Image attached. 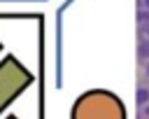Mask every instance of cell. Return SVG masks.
<instances>
[{
  "label": "cell",
  "instance_id": "cell-1",
  "mask_svg": "<svg viewBox=\"0 0 149 119\" xmlns=\"http://www.w3.org/2000/svg\"><path fill=\"white\" fill-rule=\"evenodd\" d=\"M137 58L142 63H149V37H140V42H137Z\"/></svg>",
  "mask_w": 149,
  "mask_h": 119
},
{
  "label": "cell",
  "instance_id": "cell-2",
  "mask_svg": "<svg viewBox=\"0 0 149 119\" xmlns=\"http://www.w3.org/2000/svg\"><path fill=\"white\" fill-rule=\"evenodd\" d=\"M135 100H137V105H149V86H140L137 89V93H135Z\"/></svg>",
  "mask_w": 149,
  "mask_h": 119
},
{
  "label": "cell",
  "instance_id": "cell-3",
  "mask_svg": "<svg viewBox=\"0 0 149 119\" xmlns=\"http://www.w3.org/2000/svg\"><path fill=\"white\" fill-rule=\"evenodd\" d=\"M137 21H140V26H149V9L140 7L137 9Z\"/></svg>",
  "mask_w": 149,
  "mask_h": 119
},
{
  "label": "cell",
  "instance_id": "cell-4",
  "mask_svg": "<svg viewBox=\"0 0 149 119\" xmlns=\"http://www.w3.org/2000/svg\"><path fill=\"white\" fill-rule=\"evenodd\" d=\"M140 35H142V37H149V26H142V28H140Z\"/></svg>",
  "mask_w": 149,
  "mask_h": 119
},
{
  "label": "cell",
  "instance_id": "cell-5",
  "mask_svg": "<svg viewBox=\"0 0 149 119\" xmlns=\"http://www.w3.org/2000/svg\"><path fill=\"white\" fill-rule=\"evenodd\" d=\"M142 114H144V117H149V105H144V107H142Z\"/></svg>",
  "mask_w": 149,
  "mask_h": 119
},
{
  "label": "cell",
  "instance_id": "cell-6",
  "mask_svg": "<svg viewBox=\"0 0 149 119\" xmlns=\"http://www.w3.org/2000/svg\"><path fill=\"white\" fill-rule=\"evenodd\" d=\"M140 5H142L144 9H149V0H140Z\"/></svg>",
  "mask_w": 149,
  "mask_h": 119
},
{
  "label": "cell",
  "instance_id": "cell-7",
  "mask_svg": "<svg viewBox=\"0 0 149 119\" xmlns=\"http://www.w3.org/2000/svg\"><path fill=\"white\" fill-rule=\"evenodd\" d=\"M144 75L149 77V63H144Z\"/></svg>",
  "mask_w": 149,
  "mask_h": 119
}]
</instances>
